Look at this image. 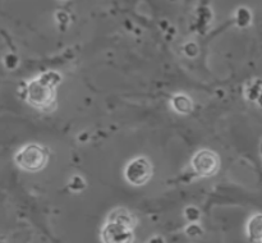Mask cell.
Masks as SVG:
<instances>
[{
	"label": "cell",
	"instance_id": "obj_1",
	"mask_svg": "<svg viewBox=\"0 0 262 243\" xmlns=\"http://www.w3.org/2000/svg\"><path fill=\"white\" fill-rule=\"evenodd\" d=\"M26 95L27 101L36 109L50 110L55 102V87L41 77L28 83Z\"/></svg>",
	"mask_w": 262,
	"mask_h": 243
},
{
	"label": "cell",
	"instance_id": "obj_2",
	"mask_svg": "<svg viewBox=\"0 0 262 243\" xmlns=\"http://www.w3.org/2000/svg\"><path fill=\"white\" fill-rule=\"evenodd\" d=\"M14 161L26 171H38L48 163V152L45 148L36 143L26 145L15 153Z\"/></svg>",
	"mask_w": 262,
	"mask_h": 243
},
{
	"label": "cell",
	"instance_id": "obj_3",
	"mask_svg": "<svg viewBox=\"0 0 262 243\" xmlns=\"http://www.w3.org/2000/svg\"><path fill=\"white\" fill-rule=\"evenodd\" d=\"M152 175V165L145 156H138L127 164L124 176L132 186L140 187L147 183Z\"/></svg>",
	"mask_w": 262,
	"mask_h": 243
},
{
	"label": "cell",
	"instance_id": "obj_4",
	"mask_svg": "<svg viewBox=\"0 0 262 243\" xmlns=\"http://www.w3.org/2000/svg\"><path fill=\"white\" fill-rule=\"evenodd\" d=\"M192 169L199 176H211L220 166L219 156L211 150H201L191 160Z\"/></svg>",
	"mask_w": 262,
	"mask_h": 243
},
{
	"label": "cell",
	"instance_id": "obj_5",
	"mask_svg": "<svg viewBox=\"0 0 262 243\" xmlns=\"http://www.w3.org/2000/svg\"><path fill=\"white\" fill-rule=\"evenodd\" d=\"M102 243H133L135 233L132 228L119 224L115 222H109L102 227L101 230Z\"/></svg>",
	"mask_w": 262,
	"mask_h": 243
},
{
	"label": "cell",
	"instance_id": "obj_6",
	"mask_svg": "<svg viewBox=\"0 0 262 243\" xmlns=\"http://www.w3.org/2000/svg\"><path fill=\"white\" fill-rule=\"evenodd\" d=\"M247 237L251 242H262V214H255L247 222Z\"/></svg>",
	"mask_w": 262,
	"mask_h": 243
},
{
	"label": "cell",
	"instance_id": "obj_7",
	"mask_svg": "<svg viewBox=\"0 0 262 243\" xmlns=\"http://www.w3.org/2000/svg\"><path fill=\"white\" fill-rule=\"evenodd\" d=\"M107 220L109 222H115L119 223V224L127 225V227L132 228V229H135L136 223H137L135 215L130 214L128 210L122 209V207H118V209L113 210L109 214V216H107Z\"/></svg>",
	"mask_w": 262,
	"mask_h": 243
},
{
	"label": "cell",
	"instance_id": "obj_8",
	"mask_svg": "<svg viewBox=\"0 0 262 243\" xmlns=\"http://www.w3.org/2000/svg\"><path fill=\"white\" fill-rule=\"evenodd\" d=\"M171 105H173V109L176 110L178 114H189V113L193 110V104H192V100L189 99L186 95H176V96L171 99Z\"/></svg>",
	"mask_w": 262,
	"mask_h": 243
},
{
	"label": "cell",
	"instance_id": "obj_9",
	"mask_svg": "<svg viewBox=\"0 0 262 243\" xmlns=\"http://www.w3.org/2000/svg\"><path fill=\"white\" fill-rule=\"evenodd\" d=\"M251 22V14L250 10L246 9V8H241L237 12V23L241 27H246V26L250 25Z\"/></svg>",
	"mask_w": 262,
	"mask_h": 243
},
{
	"label": "cell",
	"instance_id": "obj_10",
	"mask_svg": "<svg viewBox=\"0 0 262 243\" xmlns=\"http://www.w3.org/2000/svg\"><path fill=\"white\" fill-rule=\"evenodd\" d=\"M40 77L42 79H45V81L48 82V83L53 84L54 87L58 86L59 82L61 81V77L59 76V74L56 73V72H46V73H43L42 76H40Z\"/></svg>",
	"mask_w": 262,
	"mask_h": 243
},
{
	"label": "cell",
	"instance_id": "obj_11",
	"mask_svg": "<svg viewBox=\"0 0 262 243\" xmlns=\"http://www.w3.org/2000/svg\"><path fill=\"white\" fill-rule=\"evenodd\" d=\"M84 187H86V183H84L83 179L78 175H74L73 178L71 179V182H69V188L74 192L82 191V189H84Z\"/></svg>",
	"mask_w": 262,
	"mask_h": 243
},
{
	"label": "cell",
	"instance_id": "obj_12",
	"mask_svg": "<svg viewBox=\"0 0 262 243\" xmlns=\"http://www.w3.org/2000/svg\"><path fill=\"white\" fill-rule=\"evenodd\" d=\"M184 215H186V217L189 220V222L194 223L197 222V220H200L201 212H200V210L197 209V207L188 206L186 210H184Z\"/></svg>",
	"mask_w": 262,
	"mask_h": 243
},
{
	"label": "cell",
	"instance_id": "obj_13",
	"mask_svg": "<svg viewBox=\"0 0 262 243\" xmlns=\"http://www.w3.org/2000/svg\"><path fill=\"white\" fill-rule=\"evenodd\" d=\"M186 234L188 235V237H200V235L202 234V229L200 225L194 224V223H192V224H189L188 227L186 228Z\"/></svg>",
	"mask_w": 262,
	"mask_h": 243
},
{
	"label": "cell",
	"instance_id": "obj_14",
	"mask_svg": "<svg viewBox=\"0 0 262 243\" xmlns=\"http://www.w3.org/2000/svg\"><path fill=\"white\" fill-rule=\"evenodd\" d=\"M4 64L8 69H14L18 65V58L14 54H8L4 58Z\"/></svg>",
	"mask_w": 262,
	"mask_h": 243
},
{
	"label": "cell",
	"instance_id": "obj_15",
	"mask_svg": "<svg viewBox=\"0 0 262 243\" xmlns=\"http://www.w3.org/2000/svg\"><path fill=\"white\" fill-rule=\"evenodd\" d=\"M197 51H199V49H197V46L194 45L193 42H188L186 46H184V53H186L188 56H191V58H193V56L197 55Z\"/></svg>",
	"mask_w": 262,
	"mask_h": 243
},
{
	"label": "cell",
	"instance_id": "obj_16",
	"mask_svg": "<svg viewBox=\"0 0 262 243\" xmlns=\"http://www.w3.org/2000/svg\"><path fill=\"white\" fill-rule=\"evenodd\" d=\"M56 19H58L59 22L63 20V23H67L68 22V15H67L64 12H58L56 13Z\"/></svg>",
	"mask_w": 262,
	"mask_h": 243
},
{
	"label": "cell",
	"instance_id": "obj_17",
	"mask_svg": "<svg viewBox=\"0 0 262 243\" xmlns=\"http://www.w3.org/2000/svg\"><path fill=\"white\" fill-rule=\"evenodd\" d=\"M148 243H166V242L163 237H160V235H155V237H152L150 240H148Z\"/></svg>",
	"mask_w": 262,
	"mask_h": 243
},
{
	"label": "cell",
	"instance_id": "obj_18",
	"mask_svg": "<svg viewBox=\"0 0 262 243\" xmlns=\"http://www.w3.org/2000/svg\"><path fill=\"white\" fill-rule=\"evenodd\" d=\"M261 243H262V242H261Z\"/></svg>",
	"mask_w": 262,
	"mask_h": 243
}]
</instances>
